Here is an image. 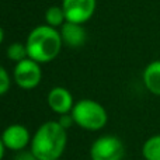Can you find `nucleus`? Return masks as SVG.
Here are the masks:
<instances>
[{
  "label": "nucleus",
  "instance_id": "6",
  "mask_svg": "<svg viewBox=\"0 0 160 160\" xmlns=\"http://www.w3.org/2000/svg\"><path fill=\"white\" fill-rule=\"evenodd\" d=\"M66 21L84 24L96 11V0H62Z\"/></svg>",
  "mask_w": 160,
  "mask_h": 160
},
{
  "label": "nucleus",
  "instance_id": "18",
  "mask_svg": "<svg viewBox=\"0 0 160 160\" xmlns=\"http://www.w3.org/2000/svg\"><path fill=\"white\" fill-rule=\"evenodd\" d=\"M3 39H4V31H3V28L0 27V44L3 42Z\"/></svg>",
  "mask_w": 160,
  "mask_h": 160
},
{
  "label": "nucleus",
  "instance_id": "7",
  "mask_svg": "<svg viewBox=\"0 0 160 160\" xmlns=\"http://www.w3.org/2000/svg\"><path fill=\"white\" fill-rule=\"evenodd\" d=\"M2 141L4 143L6 149L21 152L30 145L31 135L30 131L21 124H13L7 127L2 133Z\"/></svg>",
  "mask_w": 160,
  "mask_h": 160
},
{
  "label": "nucleus",
  "instance_id": "14",
  "mask_svg": "<svg viewBox=\"0 0 160 160\" xmlns=\"http://www.w3.org/2000/svg\"><path fill=\"white\" fill-rule=\"evenodd\" d=\"M10 84L11 82H10V76H8L7 70L0 65V96H4L7 93L8 88H10Z\"/></svg>",
  "mask_w": 160,
  "mask_h": 160
},
{
  "label": "nucleus",
  "instance_id": "1",
  "mask_svg": "<svg viewBox=\"0 0 160 160\" xmlns=\"http://www.w3.org/2000/svg\"><path fill=\"white\" fill-rule=\"evenodd\" d=\"M68 143L66 129L58 121L42 124L31 139V152L38 160H58Z\"/></svg>",
  "mask_w": 160,
  "mask_h": 160
},
{
  "label": "nucleus",
  "instance_id": "17",
  "mask_svg": "<svg viewBox=\"0 0 160 160\" xmlns=\"http://www.w3.org/2000/svg\"><path fill=\"white\" fill-rule=\"evenodd\" d=\"M4 149H6V146H4V143H3V141H2V136H0V160H2L3 156H4Z\"/></svg>",
  "mask_w": 160,
  "mask_h": 160
},
{
  "label": "nucleus",
  "instance_id": "9",
  "mask_svg": "<svg viewBox=\"0 0 160 160\" xmlns=\"http://www.w3.org/2000/svg\"><path fill=\"white\" fill-rule=\"evenodd\" d=\"M59 32H61L62 42L69 48H80L87 41V32L82 24L65 21Z\"/></svg>",
  "mask_w": 160,
  "mask_h": 160
},
{
  "label": "nucleus",
  "instance_id": "16",
  "mask_svg": "<svg viewBox=\"0 0 160 160\" xmlns=\"http://www.w3.org/2000/svg\"><path fill=\"white\" fill-rule=\"evenodd\" d=\"M14 160H38V159L34 156L32 152H21L20 155L16 156Z\"/></svg>",
  "mask_w": 160,
  "mask_h": 160
},
{
  "label": "nucleus",
  "instance_id": "2",
  "mask_svg": "<svg viewBox=\"0 0 160 160\" xmlns=\"http://www.w3.org/2000/svg\"><path fill=\"white\" fill-rule=\"evenodd\" d=\"M61 32L51 25H38L27 37L28 58L38 63H48L59 55L62 48Z\"/></svg>",
  "mask_w": 160,
  "mask_h": 160
},
{
  "label": "nucleus",
  "instance_id": "15",
  "mask_svg": "<svg viewBox=\"0 0 160 160\" xmlns=\"http://www.w3.org/2000/svg\"><path fill=\"white\" fill-rule=\"evenodd\" d=\"M59 124L62 125V127L65 128V129H68V128H70L73 124H75V119H73V117H72V114H62L61 115V118H59Z\"/></svg>",
  "mask_w": 160,
  "mask_h": 160
},
{
  "label": "nucleus",
  "instance_id": "4",
  "mask_svg": "<svg viewBox=\"0 0 160 160\" xmlns=\"http://www.w3.org/2000/svg\"><path fill=\"white\" fill-rule=\"evenodd\" d=\"M124 155V143L114 135H104L96 139L90 148L91 160H122Z\"/></svg>",
  "mask_w": 160,
  "mask_h": 160
},
{
  "label": "nucleus",
  "instance_id": "12",
  "mask_svg": "<svg viewBox=\"0 0 160 160\" xmlns=\"http://www.w3.org/2000/svg\"><path fill=\"white\" fill-rule=\"evenodd\" d=\"M45 21H47L48 25L53 28H58V27H62L66 21V17H65V11L62 8V6H52L47 10L45 13Z\"/></svg>",
  "mask_w": 160,
  "mask_h": 160
},
{
  "label": "nucleus",
  "instance_id": "3",
  "mask_svg": "<svg viewBox=\"0 0 160 160\" xmlns=\"http://www.w3.org/2000/svg\"><path fill=\"white\" fill-rule=\"evenodd\" d=\"M75 124L87 131H98L105 127L108 121V115L105 108L100 102L90 98H84L73 105L72 111Z\"/></svg>",
  "mask_w": 160,
  "mask_h": 160
},
{
  "label": "nucleus",
  "instance_id": "5",
  "mask_svg": "<svg viewBox=\"0 0 160 160\" xmlns=\"http://www.w3.org/2000/svg\"><path fill=\"white\" fill-rule=\"evenodd\" d=\"M42 70L38 62L27 58L18 62L14 68V80L17 86L24 90H32L41 83Z\"/></svg>",
  "mask_w": 160,
  "mask_h": 160
},
{
  "label": "nucleus",
  "instance_id": "8",
  "mask_svg": "<svg viewBox=\"0 0 160 160\" xmlns=\"http://www.w3.org/2000/svg\"><path fill=\"white\" fill-rule=\"evenodd\" d=\"M48 105L53 112L59 114H68L72 111L73 108V97L70 94V91L65 87H53L48 94Z\"/></svg>",
  "mask_w": 160,
  "mask_h": 160
},
{
  "label": "nucleus",
  "instance_id": "10",
  "mask_svg": "<svg viewBox=\"0 0 160 160\" xmlns=\"http://www.w3.org/2000/svg\"><path fill=\"white\" fill-rule=\"evenodd\" d=\"M143 83L155 96H160V59L153 61L143 70Z\"/></svg>",
  "mask_w": 160,
  "mask_h": 160
},
{
  "label": "nucleus",
  "instance_id": "11",
  "mask_svg": "<svg viewBox=\"0 0 160 160\" xmlns=\"http://www.w3.org/2000/svg\"><path fill=\"white\" fill-rule=\"evenodd\" d=\"M142 155L146 160H160V133L146 139L142 146Z\"/></svg>",
  "mask_w": 160,
  "mask_h": 160
},
{
  "label": "nucleus",
  "instance_id": "19",
  "mask_svg": "<svg viewBox=\"0 0 160 160\" xmlns=\"http://www.w3.org/2000/svg\"><path fill=\"white\" fill-rule=\"evenodd\" d=\"M58 160H62V159H58Z\"/></svg>",
  "mask_w": 160,
  "mask_h": 160
},
{
  "label": "nucleus",
  "instance_id": "13",
  "mask_svg": "<svg viewBox=\"0 0 160 160\" xmlns=\"http://www.w3.org/2000/svg\"><path fill=\"white\" fill-rule=\"evenodd\" d=\"M7 56L14 61L16 63L24 61V59L28 58V52H27V47L25 44H21V42H13L10 47L7 48Z\"/></svg>",
  "mask_w": 160,
  "mask_h": 160
}]
</instances>
